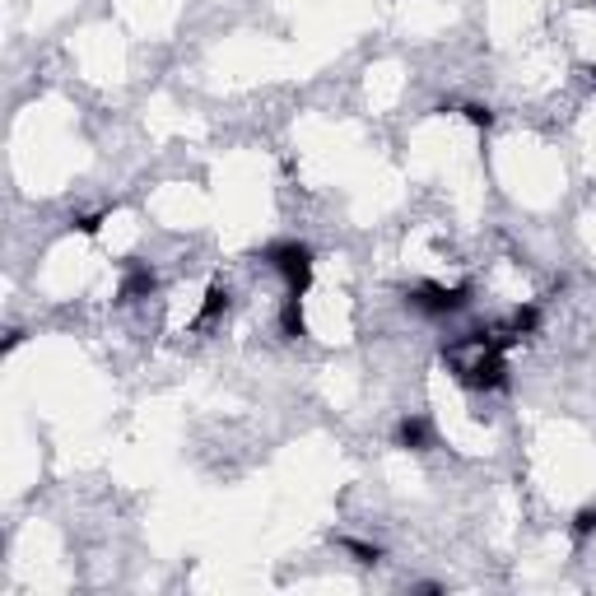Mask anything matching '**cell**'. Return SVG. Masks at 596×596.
I'll list each match as a JSON object with an SVG mask.
<instances>
[{
    "label": "cell",
    "instance_id": "1",
    "mask_svg": "<svg viewBox=\"0 0 596 596\" xmlns=\"http://www.w3.org/2000/svg\"><path fill=\"white\" fill-rule=\"evenodd\" d=\"M508 350L513 345L499 336V326H489V331H466L452 345H443V364L471 392H503L508 387Z\"/></svg>",
    "mask_w": 596,
    "mask_h": 596
},
{
    "label": "cell",
    "instance_id": "2",
    "mask_svg": "<svg viewBox=\"0 0 596 596\" xmlns=\"http://www.w3.org/2000/svg\"><path fill=\"white\" fill-rule=\"evenodd\" d=\"M261 261L266 271H275L285 280V298H303L312 289V247L298 243V238H280V243L261 247Z\"/></svg>",
    "mask_w": 596,
    "mask_h": 596
},
{
    "label": "cell",
    "instance_id": "3",
    "mask_svg": "<svg viewBox=\"0 0 596 596\" xmlns=\"http://www.w3.org/2000/svg\"><path fill=\"white\" fill-rule=\"evenodd\" d=\"M406 303L415 312H424V317H452V312H461L471 303V285H434V280H424V285H415L406 294Z\"/></svg>",
    "mask_w": 596,
    "mask_h": 596
},
{
    "label": "cell",
    "instance_id": "4",
    "mask_svg": "<svg viewBox=\"0 0 596 596\" xmlns=\"http://www.w3.org/2000/svg\"><path fill=\"white\" fill-rule=\"evenodd\" d=\"M154 289H159V275H154V266L136 261V266H126L122 285H117V298H122V303H140V298H149Z\"/></svg>",
    "mask_w": 596,
    "mask_h": 596
},
{
    "label": "cell",
    "instance_id": "5",
    "mask_svg": "<svg viewBox=\"0 0 596 596\" xmlns=\"http://www.w3.org/2000/svg\"><path fill=\"white\" fill-rule=\"evenodd\" d=\"M429 443H434V434H429V420H420V415H406V420L396 424V447H406V452H424Z\"/></svg>",
    "mask_w": 596,
    "mask_h": 596
},
{
    "label": "cell",
    "instance_id": "6",
    "mask_svg": "<svg viewBox=\"0 0 596 596\" xmlns=\"http://www.w3.org/2000/svg\"><path fill=\"white\" fill-rule=\"evenodd\" d=\"M229 312V285H210L205 289V303H201V312H196V326H210V322H219Z\"/></svg>",
    "mask_w": 596,
    "mask_h": 596
},
{
    "label": "cell",
    "instance_id": "7",
    "mask_svg": "<svg viewBox=\"0 0 596 596\" xmlns=\"http://www.w3.org/2000/svg\"><path fill=\"white\" fill-rule=\"evenodd\" d=\"M303 331H308V322H303V298H285V308H280V336L298 340Z\"/></svg>",
    "mask_w": 596,
    "mask_h": 596
},
{
    "label": "cell",
    "instance_id": "8",
    "mask_svg": "<svg viewBox=\"0 0 596 596\" xmlns=\"http://www.w3.org/2000/svg\"><path fill=\"white\" fill-rule=\"evenodd\" d=\"M336 545L345 550V555H354V564H364V569L382 559V550H378V545H368V541H350V536H340Z\"/></svg>",
    "mask_w": 596,
    "mask_h": 596
},
{
    "label": "cell",
    "instance_id": "9",
    "mask_svg": "<svg viewBox=\"0 0 596 596\" xmlns=\"http://www.w3.org/2000/svg\"><path fill=\"white\" fill-rule=\"evenodd\" d=\"M569 531H573V541H592V536H596V503H587V508L573 513Z\"/></svg>",
    "mask_w": 596,
    "mask_h": 596
},
{
    "label": "cell",
    "instance_id": "10",
    "mask_svg": "<svg viewBox=\"0 0 596 596\" xmlns=\"http://www.w3.org/2000/svg\"><path fill=\"white\" fill-rule=\"evenodd\" d=\"M461 112H466V122H471V126H480V131H489V126H494V112H489L485 103H466V108H461Z\"/></svg>",
    "mask_w": 596,
    "mask_h": 596
},
{
    "label": "cell",
    "instance_id": "11",
    "mask_svg": "<svg viewBox=\"0 0 596 596\" xmlns=\"http://www.w3.org/2000/svg\"><path fill=\"white\" fill-rule=\"evenodd\" d=\"M98 224H103V215H80L75 219V229L80 233H98Z\"/></svg>",
    "mask_w": 596,
    "mask_h": 596
},
{
    "label": "cell",
    "instance_id": "12",
    "mask_svg": "<svg viewBox=\"0 0 596 596\" xmlns=\"http://www.w3.org/2000/svg\"><path fill=\"white\" fill-rule=\"evenodd\" d=\"M587 75H592V84H596V66H592V70H587Z\"/></svg>",
    "mask_w": 596,
    "mask_h": 596
}]
</instances>
